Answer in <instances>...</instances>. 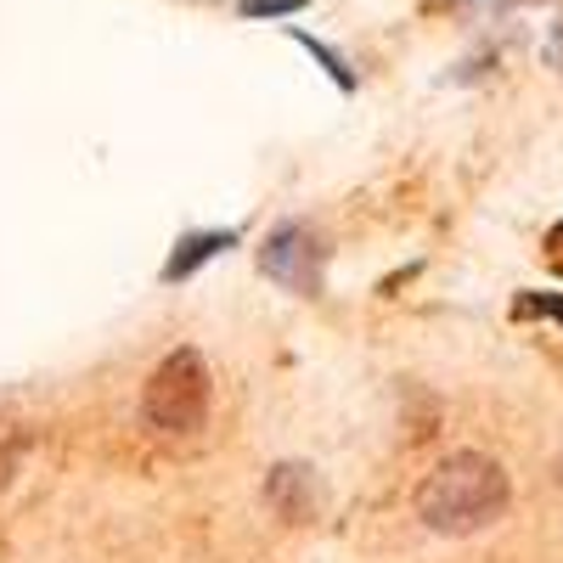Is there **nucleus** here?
<instances>
[{
	"label": "nucleus",
	"mask_w": 563,
	"mask_h": 563,
	"mask_svg": "<svg viewBox=\"0 0 563 563\" xmlns=\"http://www.w3.org/2000/svg\"><path fill=\"white\" fill-rule=\"evenodd\" d=\"M552 63H563V18H558V29H552Z\"/></svg>",
	"instance_id": "1a4fd4ad"
},
{
	"label": "nucleus",
	"mask_w": 563,
	"mask_h": 563,
	"mask_svg": "<svg viewBox=\"0 0 563 563\" xmlns=\"http://www.w3.org/2000/svg\"><path fill=\"white\" fill-rule=\"evenodd\" d=\"M294 40L305 45V52H310V57H321V68H327V74H333V79H339L344 90L355 85V74L344 68V57H333V52H327V45H321V40H310V34H299V29H294Z\"/></svg>",
	"instance_id": "423d86ee"
},
{
	"label": "nucleus",
	"mask_w": 563,
	"mask_h": 563,
	"mask_svg": "<svg viewBox=\"0 0 563 563\" xmlns=\"http://www.w3.org/2000/svg\"><path fill=\"white\" fill-rule=\"evenodd\" d=\"M507 467L485 451H456L445 456L417 490V519L434 536H474L507 512Z\"/></svg>",
	"instance_id": "f257e3e1"
},
{
	"label": "nucleus",
	"mask_w": 563,
	"mask_h": 563,
	"mask_svg": "<svg viewBox=\"0 0 563 563\" xmlns=\"http://www.w3.org/2000/svg\"><path fill=\"white\" fill-rule=\"evenodd\" d=\"M310 0H243V18H294V12H305Z\"/></svg>",
	"instance_id": "0eeeda50"
},
{
	"label": "nucleus",
	"mask_w": 563,
	"mask_h": 563,
	"mask_svg": "<svg viewBox=\"0 0 563 563\" xmlns=\"http://www.w3.org/2000/svg\"><path fill=\"white\" fill-rule=\"evenodd\" d=\"M265 496H271V507H276L288 525H305L310 512H316V479H310V467L282 462L276 474H271V485H265Z\"/></svg>",
	"instance_id": "20e7f679"
},
{
	"label": "nucleus",
	"mask_w": 563,
	"mask_h": 563,
	"mask_svg": "<svg viewBox=\"0 0 563 563\" xmlns=\"http://www.w3.org/2000/svg\"><path fill=\"white\" fill-rule=\"evenodd\" d=\"M141 417H147L158 434L203 429V417H209V366H203L198 350H169L153 366L147 395H141Z\"/></svg>",
	"instance_id": "f03ea898"
},
{
	"label": "nucleus",
	"mask_w": 563,
	"mask_h": 563,
	"mask_svg": "<svg viewBox=\"0 0 563 563\" xmlns=\"http://www.w3.org/2000/svg\"><path fill=\"white\" fill-rule=\"evenodd\" d=\"M231 243H238V231H203V238H186L180 243V254H169V265H164V282H186L203 260H214V254H225Z\"/></svg>",
	"instance_id": "39448f33"
},
{
	"label": "nucleus",
	"mask_w": 563,
	"mask_h": 563,
	"mask_svg": "<svg viewBox=\"0 0 563 563\" xmlns=\"http://www.w3.org/2000/svg\"><path fill=\"white\" fill-rule=\"evenodd\" d=\"M18 479V445L12 440H0V490H7Z\"/></svg>",
	"instance_id": "6e6552de"
},
{
	"label": "nucleus",
	"mask_w": 563,
	"mask_h": 563,
	"mask_svg": "<svg viewBox=\"0 0 563 563\" xmlns=\"http://www.w3.org/2000/svg\"><path fill=\"white\" fill-rule=\"evenodd\" d=\"M260 271L271 282H282V288H294V294H316L321 288V243H316V231L288 220V225H276L265 249H260Z\"/></svg>",
	"instance_id": "7ed1b4c3"
}]
</instances>
